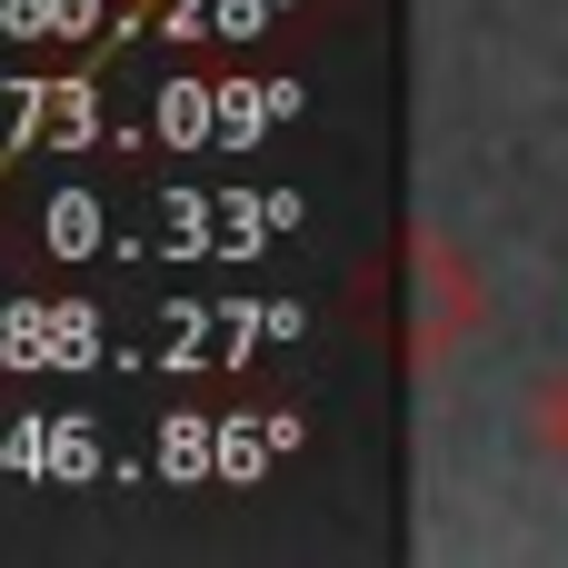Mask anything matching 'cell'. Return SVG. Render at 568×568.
Listing matches in <instances>:
<instances>
[{
	"label": "cell",
	"instance_id": "obj_1",
	"mask_svg": "<svg viewBox=\"0 0 568 568\" xmlns=\"http://www.w3.org/2000/svg\"><path fill=\"white\" fill-rule=\"evenodd\" d=\"M479 320H489L479 270H469L439 230H409V359L439 369L459 339H479Z\"/></svg>",
	"mask_w": 568,
	"mask_h": 568
},
{
	"label": "cell",
	"instance_id": "obj_2",
	"mask_svg": "<svg viewBox=\"0 0 568 568\" xmlns=\"http://www.w3.org/2000/svg\"><path fill=\"white\" fill-rule=\"evenodd\" d=\"M539 429H549V449L568 459V369L549 379V389H539Z\"/></svg>",
	"mask_w": 568,
	"mask_h": 568
}]
</instances>
